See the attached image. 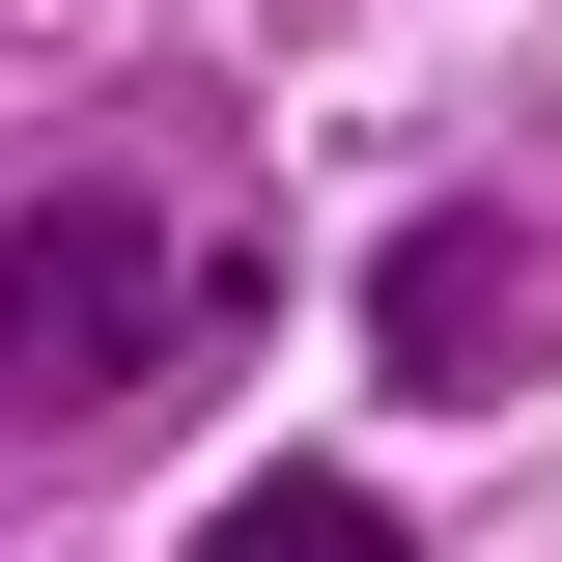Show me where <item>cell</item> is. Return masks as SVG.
I'll return each mask as SVG.
<instances>
[{
    "label": "cell",
    "mask_w": 562,
    "mask_h": 562,
    "mask_svg": "<svg viewBox=\"0 0 562 562\" xmlns=\"http://www.w3.org/2000/svg\"><path fill=\"white\" fill-rule=\"evenodd\" d=\"M225 338V254L169 198H0V422H113V394H169V366Z\"/></svg>",
    "instance_id": "6da1fadb"
},
{
    "label": "cell",
    "mask_w": 562,
    "mask_h": 562,
    "mask_svg": "<svg viewBox=\"0 0 562 562\" xmlns=\"http://www.w3.org/2000/svg\"><path fill=\"white\" fill-rule=\"evenodd\" d=\"M198 562H422V535H394L366 479H225V506H198Z\"/></svg>",
    "instance_id": "7a4b0ae2"
}]
</instances>
